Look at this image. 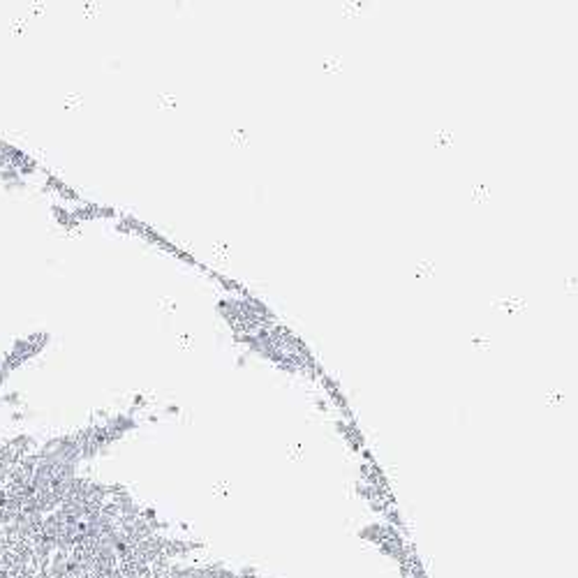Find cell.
I'll return each instance as SVG.
<instances>
[{
  "mask_svg": "<svg viewBox=\"0 0 578 578\" xmlns=\"http://www.w3.org/2000/svg\"><path fill=\"white\" fill-rule=\"evenodd\" d=\"M236 574H238V578H259L257 567H243L241 572H236Z\"/></svg>",
  "mask_w": 578,
  "mask_h": 578,
  "instance_id": "1",
  "label": "cell"
},
{
  "mask_svg": "<svg viewBox=\"0 0 578 578\" xmlns=\"http://www.w3.org/2000/svg\"><path fill=\"white\" fill-rule=\"evenodd\" d=\"M389 520L393 525H398V527L403 525V520H400V513H398V511H389Z\"/></svg>",
  "mask_w": 578,
  "mask_h": 578,
  "instance_id": "2",
  "label": "cell"
}]
</instances>
